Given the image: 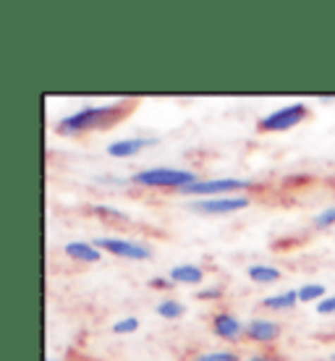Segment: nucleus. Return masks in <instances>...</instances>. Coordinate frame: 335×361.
Listing matches in <instances>:
<instances>
[{
	"instance_id": "nucleus-14",
	"label": "nucleus",
	"mask_w": 335,
	"mask_h": 361,
	"mask_svg": "<svg viewBox=\"0 0 335 361\" xmlns=\"http://www.w3.org/2000/svg\"><path fill=\"white\" fill-rule=\"evenodd\" d=\"M154 312L163 317V319H181V317L186 314V304L178 301V298H163Z\"/></svg>"
},
{
	"instance_id": "nucleus-11",
	"label": "nucleus",
	"mask_w": 335,
	"mask_h": 361,
	"mask_svg": "<svg viewBox=\"0 0 335 361\" xmlns=\"http://www.w3.org/2000/svg\"><path fill=\"white\" fill-rule=\"evenodd\" d=\"M168 278H171L176 286H200L202 280H205V270L197 267V264H176V267L168 272Z\"/></svg>"
},
{
	"instance_id": "nucleus-9",
	"label": "nucleus",
	"mask_w": 335,
	"mask_h": 361,
	"mask_svg": "<svg viewBox=\"0 0 335 361\" xmlns=\"http://www.w3.org/2000/svg\"><path fill=\"white\" fill-rule=\"evenodd\" d=\"M283 335V327L278 325V322H272V319H252L249 325H246V338L249 341H254V343H275L278 338Z\"/></svg>"
},
{
	"instance_id": "nucleus-22",
	"label": "nucleus",
	"mask_w": 335,
	"mask_h": 361,
	"mask_svg": "<svg viewBox=\"0 0 335 361\" xmlns=\"http://www.w3.org/2000/svg\"><path fill=\"white\" fill-rule=\"evenodd\" d=\"M223 296V290L220 288H205V290H200V293H197V298H200V301H215V298H220Z\"/></svg>"
},
{
	"instance_id": "nucleus-10",
	"label": "nucleus",
	"mask_w": 335,
	"mask_h": 361,
	"mask_svg": "<svg viewBox=\"0 0 335 361\" xmlns=\"http://www.w3.org/2000/svg\"><path fill=\"white\" fill-rule=\"evenodd\" d=\"M63 254L68 259H76V262L84 264H97L102 259V252L95 246V241H71V244L63 246Z\"/></svg>"
},
{
	"instance_id": "nucleus-23",
	"label": "nucleus",
	"mask_w": 335,
	"mask_h": 361,
	"mask_svg": "<svg viewBox=\"0 0 335 361\" xmlns=\"http://www.w3.org/2000/svg\"><path fill=\"white\" fill-rule=\"evenodd\" d=\"M173 286L171 278H152L150 280V288H160V290H168Z\"/></svg>"
},
{
	"instance_id": "nucleus-1",
	"label": "nucleus",
	"mask_w": 335,
	"mask_h": 361,
	"mask_svg": "<svg viewBox=\"0 0 335 361\" xmlns=\"http://www.w3.org/2000/svg\"><path fill=\"white\" fill-rule=\"evenodd\" d=\"M136 102H116V105H87V108L76 110L71 116L58 121V134L63 136H82L95 134V131H110L116 128L121 121H126L134 113Z\"/></svg>"
},
{
	"instance_id": "nucleus-2",
	"label": "nucleus",
	"mask_w": 335,
	"mask_h": 361,
	"mask_svg": "<svg viewBox=\"0 0 335 361\" xmlns=\"http://www.w3.org/2000/svg\"><path fill=\"white\" fill-rule=\"evenodd\" d=\"M197 173L194 171H183V168H145V171H136L131 176V183L134 186H142V189H171V191H181L191 183H197Z\"/></svg>"
},
{
	"instance_id": "nucleus-12",
	"label": "nucleus",
	"mask_w": 335,
	"mask_h": 361,
	"mask_svg": "<svg viewBox=\"0 0 335 361\" xmlns=\"http://www.w3.org/2000/svg\"><path fill=\"white\" fill-rule=\"evenodd\" d=\"M296 304H301L299 290H283V293H275V296L262 298V307L272 309V312H288V309H293Z\"/></svg>"
},
{
	"instance_id": "nucleus-7",
	"label": "nucleus",
	"mask_w": 335,
	"mask_h": 361,
	"mask_svg": "<svg viewBox=\"0 0 335 361\" xmlns=\"http://www.w3.org/2000/svg\"><path fill=\"white\" fill-rule=\"evenodd\" d=\"M157 145V136H131V139H118L108 145V157L113 160H126V157H136V154L147 149V147Z\"/></svg>"
},
{
	"instance_id": "nucleus-17",
	"label": "nucleus",
	"mask_w": 335,
	"mask_h": 361,
	"mask_svg": "<svg viewBox=\"0 0 335 361\" xmlns=\"http://www.w3.org/2000/svg\"><path fill=\"white\" fill-rule=\"evenodd\" d=\"M136 330H139V319L136 317H123V319L113 322V333L116 335H131Z\"/></svg>"
},
{
	"instance_id": "nucleus-3",
	"label": "nucleus",
	"mask_w": 335,
	"mask_h": 361,
	"mask_svg": "<svg viewBox=\"0 0 335 361\" xmlns=\"http://www.w3.org/2000/svg\"><path fill=\"white\" fill-rule=\"evenodd\" d=\"M309 116H312V110H309L307 102H291V105H283V108L272 110V113L260 118L257 121V131L260 134H283V131L301 126Z\"/></svg>"
},
{
	"instance_id": "nucleus-18",
	"label": "nucleus",
	"mask_w": 335,
	"mask_h": 361,
	"mask_svg": "<svg viewBox=\"0 0 335 361\" xmlns=\"http://www.w3.org/2000/svg\"><path fill=\"white\" fill-rule=\"evenodd\" d=\"M312 226L315 228H335V207H327L322 209V212H317V215L312 217Z\"/></svg>"
},
{
	"instance_id": "nucleus-13",
	"label": "nucleus",
	"mask_w": 335,
	"mask_h": 361,
	"mask_svg": "<svg viewBox=\"0 0 335 361\" xmlns=\"http://www.w3.org/2000/svg\"><path fill=\"white\" fill-rule=\"evenodd\" d=\"M246 275H249L252 283H260V286H270V283H278V280H281V270L272 267V264H252V267L246 270Z\"/></svg>"
},
{
	"instance_id": "nucleus-15",
	"label": "nucleus",
	"mask_w": 335,
	"mask_h": 361,
	"mask_svg": "<svg viewBox=\"0 0 335 361\" xmlns=\"http://www.w3.org/2000/svg\"><path fill=\"white\" fill-rule=\"evenodd\" d=\"M327 296V290L322 283H307L299 288V301L301 304H315V301H322Z\"/></svg>"
},
{
	"instance_id": "nucleus-6",
	"label": "nucleus",
	"mask_w": 335,
	"mask_h": 361,
	"mask_svg": "<svg viewBox=\"0 0 335 361\" xmlns=\"http://www.w3.org/2000/svg\"><path fill=\"white\" fill-rule=\"evenodd\" d=\"M252 204V199L244 194H233V197H209V199H197L189 207L197 215H233L238 209H246Z\"/></svg>"
},
{
	"instance_id": "nucleus-24",
	"label": "nucleus",
	"mask_w": 335,
	"mask_h": 361,
	"mask_svg": "<svg viewBox=\"0 0 335 361\" xmlns=\"http://www.w3.org/2000/svg\"><path fill=\"white\" fill-rule=\"evenodd\" d=\"M325 361H335V353H333V356H327V359Z\"/></svg>"
},
{
	"instance_id": "nucleus-25",
	"label": "nucleus",
	"mask_w": 335,
	"mask_h": 361,
	"mask_svg": "<svg viewBox=\"0 0 335 361\" xmlns=\"http://www.w3.org/2000/svg\"><path fill=\"white\" fill-rule=\"evenodd\" d=\"M45 361H55V359H45Z\"/></svg>"
},
{
	"instance_id": "nucleus-4",
	"label": "nucleus",
	"mask_w": 335,
	"mask_h": 361,
	"mask_svg": "<svg viewBox=\"0 0 335 361\" xmlns=\"http://www.w3.org/2000/svg\"><path fill=\"white\" fill-rule=\"evenodd\" d=\"M254 183L246 178H205L191 183L186 189H181L178 194L181 197H200V199H209V197H233L238 191L252 189Z\"/></svg>"
},
{
	"instance_id": "nucleus-5",
	"label": "nucleus",
	"mask_w": 335,
	"mask_h": 361,
	"mask_svg": "<svg viewBox=\"0 0 335 361\" xmlns=\"http://www.w3.org/2000/svg\"><path fill=\"white\" fill-rule=\"evenodd\" d=\"M95 246L105 254H113L118 259H131V262H147L152 252L150 246L136 244V241H126V238H113V235H100L95 238Z\"/></svg>"
},
{
	"instance_id": "nucleus-16",
	"label": "nucleus",
	"mask_w": 335,
	"mask_h": 361,
	"mask_svg": "<svg viewBox=\"0 0 335 361\" xmlns=\"http://www.w3.org/2000/svg\"><path fill=\"white\" fill-rule=\"evenodd\" d=\"M194 361H241L236 351H202L194 356Z\"/></svg>"
},
{
	"instance_id": "nucleus-21",
	"label": "nucleus",
	"mask_w": 335,
	"mask_h": 361,
	"mask_svg": "<svg viewBox=\"0 0 335 361\" xmlns=\"http://www.w3.org/2000/svg\"><path fill=\"white\" fill-rule=\"evenodd\" d=\"M246 361H283V356L281 353H272V351H257V353H252Z\"/></svg>"
},
{
	"instance_id": "nucleus-20",
	"label": "nucleus",
	"mask_w": 335,
	"mask_h": 361,
	"mask_svg": "<svg viewBox=\"0 0 335 361\" xmlns=\"http://www.w3.org/2000/svg\"><path fill=\"white\" fill-rule=\"evenodd\" d=\"M317 314H335V296H325L322 301H317Z\"/></svg>"
},
{
	"instance_id": "nucleus-19",
	"label": "nucleus",
	"mask_w": 335,
	"mask_h": 361,
	"mask_svg": "<svg viewBox=\"0 0 335 361\" xmlns=\"http://www.w3.org/2000/svg\"><path fill=\"white\" fill-rule=\"evenodd\" d=\"M92 209H95V215L102 217V220H118V223H128L126 212H118V209H113V207H105V204H97V207H92Z\"/></svg>"
},
{
	"instance_id": "nucleus-8",
	"label": "nucleus",
	"mask_w": 335,
	"mask_h": 361,
	"mask_svg": "<svg viewBox=\"0 0 335 361\" xmlns=\"http://www.w3.org/2000/svg\"><path fill=\"white\" fill-rule=\"evenodd\" d=\"M212 333L218 335L220 341L236 343V341H241V335H246V325L231 312H218V314H212Z\"/></svg>"
}]
</instances>
